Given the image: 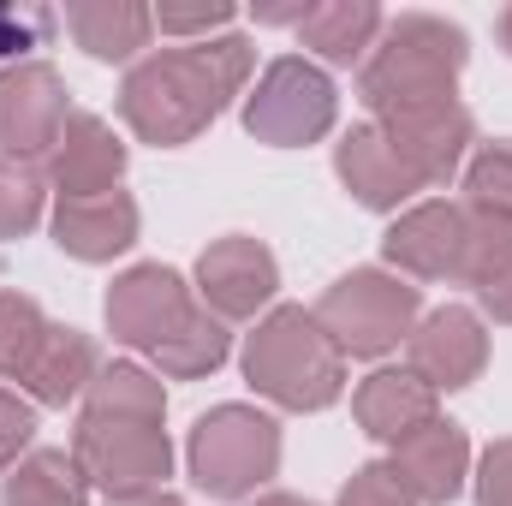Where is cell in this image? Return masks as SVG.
Listing matches in <instances>:
<instances>
[{
  "label": "cell",
  "mask_w": 512,
  "mask_h": 506,
  "mask_svg": "<svg viewBox=\"0 0 512 506\" xmlns=\"http://www.w3.org/2000/svg\"><path fill=\"white\" fill-rule=\"evenodd\" d=\"M108 322L131 346L167 352L197 322V310H191V298H185V286H179L173 268H131L126 280L108 292Z\"/></svg>",
  "instance_id": "ba28073f"
},
{
  "label": "cell",
  "mask_w": 512,
  "mask_h": 506,
  "mask_svg": "<svg viewBox=\"0 0 512 506\" xmlns=\"http://www.w3.org/2000/svg\"><path fill=\"white\" fill-rule=\"evenodd\" d=\"M36 215H42V185H36V173H30L24 161L0 155V239L24 233Z\"/></svg>",
  "instance_id": "4316f807"
},
{
  "label": "cell",
  "mask_w": 512,
  "mask_h": 506,
  "mask_svg": "<svg viewBox=\"0 0 512 506\" xmlns=\"http://www.w3.org/2000/svg\"><path fill=\"white\" fill-rule=\"evenodd\" d=\"M66 84L54 66H12L0 72V149L6 155H54L66 131Z\"/></svg>",
  "instance_id": "9c48e42d"
},
{
  "label": "cell",
  "mask_w": 512,
  "mask_h": 506,
  "mask_svg": "<svg viewBox=\"0 0 512 506\" xmlns=\"http://www.w3.org/2000/svg\"><path fill=\"white\" fill-rule=\"evenodd\" d=\"M221 24H233V6H155V30H167V36H203L209 42V30H221Z\"/></svg>",
  "instance_id": "f1b7e54d"
},
{
  "label": "cell",
  "mask_w": 512,
  "mask_h": 506,
  "mask_svg": "<svg viewBox=\"0 0 512 506\" xmlns=\"http://www.w3.org/2000/svg\"><path fill=\"white\" fill-rule=\"evenodd\" d=\"M465 274L477 280L483 304H489L501 322H512V227L507 221H483V227H471Z\"/></svg>",
  "instance_id": "7402d4cb"
},
{
  "label": "cell",
  "mask_w": 512,
  "mask_h": 506,
  "mask_svg": "<svg viewBox=\"0 0 512 506\" xmlns=\"http://www.w3.org/2000/svg\"><path fill=\"white\" fill-rule=\"evenodd\" d=\"M161 423V387L143 370H108L90 387V411L78 429V465L108 483L120 501L126 495H149L167 477V435Z\"/></svg>",
  "instance_id": "7a4b0ae2"
},
{
  "label": "cell",
  "mask_w": 512,
  "mask_h": 506,
  "mask_svg": "<svg viewBox=\"0 0 512 506\" xmlns=\"http://www.w3.org/2000/svg\"><path fill=\"white\" fill-rule=\"evenodd\" d=\"M30 411L12 399V393H0V465H12L18 453H24V441H30Z\"/></svg>",
  "instance_id": "4dcf8cb0"
},
{
  "label": "cell",
  "mask_w": 512,
  "mask_h": 506,
  "mask_svg": "<svg viewBox=\"0 0 512 506\" xmlns=\"http://www.w3.org/2000/svg\"><path fill=\"white\" fill-rule=\"evenodd\" d=\"M358 417H364L370 435L405 441V435H417L423 423H435V393L417 376H393V370H387V376H370L358 387Z\"/></svg>",
  "instance_id": "ffe728a7"
},
{
  "label": "cell",
  "mask_w": 512,
  "mask_h": 506,
  "mask_svg": "<svg viewBox=\"0 0 512 506\" xmlns=\"http://www.w3.org/2000/svg\"><path fill=\"white\" fill-rule=\"evenodd\" d=\"M387 256L405 262L411 274H429V280L465 274V256H471V221H465V209H453V203H423V209H411V215L387 233Z\"/></svg>",
  "instance_id": "8fae6325"
},
{
  "label": "cell",
  "mask_w": 512,
  "mask_h": 506,
  "mask_svg": "<svg viewBox=\"0 0 512 506\" xmlns=\"http://www.w3.org/2000/svg\"><path fill=\"white\" fill-rule=\"evenodd\" d=\"M90 364H96V352H90V340H84V334H72V328H48V340H42L36 364L24 370V381L36 387V399L66 405V399L84 387Z\"/></svg>",
  "instance_id": "44dd1931"
},
{
  "label": "cell",
  "mask_w": 512,
  "mask_h": 506,
  "mask_svg": "<svg viewBox=\"0 0 512 506\" xmlns=\"http://www.w3.org/2000/svg\"><path fill=\"white\" fill-rule=\"evenodd\" d=\"M340 179L358 191V203L370 209H393L417 191V173L399 161V149L387 143V131L376 126H358L346 143H340Z\"/></svg>",
  "instance_id": "e0dca14e"
},
{
  "label": "cell",
  "mask_w": 512,
  "mask_h": 506,
  "mask_svg": "<svg viewBox=\"0 0 512 506\" xmlns=\"http://www.w3.org/2000/svg\"><path fill=\"white\" fill-rule=\"evenodd\" d=\"M340 506H411V495L399 489V477H393V471H358Z\"/></svg>",
  "instance_id": "f546056e"
},
{
  "label": "cell",
  "mask_w": 512,
  "mask_h": 506,
  "mask_svg": "<svg viewBox=\"0 0 512 506\" xmlns=\"http://www.w3.org/2000/svg\"><path fill=\"white\" fill-rule=\"evenodd\" d=\"M245 376L292 405V411H316L340 393V346L322 334L316 316L304 310H274L262 328L251 334V352H245Z\"/></svg>",
  "instance_id": "277c9868"
},
{
  "label": "cell",
  "mask_w": 512,
  "mask_h": 506,
  "mask_svg": "<svg viewBox=\"0 0 512 506\" xmlns=\"http://www.w3.org/2000/svg\"><path fill=\"white\" fill-rule=\"evenodd\" d=\"M60 24L78 36L84 54H96V60H131L149 42L155 12L137 6V0H78V6L60 12Z\"/></svg>",
  "instance_id": "ac0fdd59"
},
{
  "label": "cell",
  "mask_w": 512,
  "mask_h": 506,
  "mask_svg": "<svg viewBox=\"0 0 512 506\" xmlns=\"http://www.w3.org/2000/svg\"><path fill=\"white\" fill-rule=\"evenodd\" d=\"M114 506H179L173 495H126V501H114Z\"/></svg>",
  "instance_id": "d6a6232c"
},
{
  "label": "cell",
  "mask_w": 512,
  "mask_h": 506,
  "mask_svg": "<svg viewBox=\"0 0 512 506\" xmlns=\"http://www.w3.org/2000/svg\"><path fill=\"white\" fill-rule=\"evenodd\" d=\"M274 459H280L274 423L245 411V405L209 411L197 423V435H191V471L221 501H239V495H251L262 477H274Z\"/></svg>",
  "instance_id": "5b68a950"
},
{
  "label": "cell",
  "mask_w": 512,
  "mask_h": 506,
  "mask_svg": "<svg viewBox=\"0 0 512 506\" xmlns=\"http://www.w3.org/2000/svg\"><path fill=\"white\" fill-rule=\"evenodd\" d=\"M245 126L262 143H310L334 126V84L310 60H274L245 102Z\"/></svg>",
  "instance_id": "52a82bcc"
},
{
  "label": "cell",
  "mask_w": 512,
  "mask_h": 506,
  "mask_svg": "<svg viewBox=\"0 0 512 506\" xmlns=\"http://www.w3.org/2000/svg\"><path fill=\"white\" fill-rule=\"evenodd\" d=\"M197 280H203V298L221 316H251L256 304L274 292V256L256 239H221L215 251H203Z\"/></svg>",
  "instance_id": "4fadbf2b"
},
{
  "label": "cell",
  "mask_w": 512,
  "mask_h": 506,
  "mask_svg": "<svg viewBox=\"0 0 512 506\" xmlns=\"http://www.w3.org/2000/svg\"><path fill=\"white\" fill-rule=\"evenodd\" d=\"M411 316H417V286L387 280L376 268L346 274V280L322 298V310H316L322 334H328L340 352H358V358L387 352V346L411 328Z\"/></svg>",
  "instance_id": "8992f818"
},
{
  "label": "cell",
  "mask_w": 512,
  "mask_h": 506,
  "mask_svg": "<svg viewBox=\"0 0 512 506\" xmlns=\"http://www.w3.org/2000/svg\"><path fill=\"white\" fill-rule=\"evenodd\" d=\"M42 340H48V322H42V310H36L30 298H12V292H0V376H24V370L36 364Z\"/></svg>",
  "instance_id": "cb8c5ba5"
},
{
  "label": "cell",
  "mask_w": 512,
  "mask_h": 506,
  "mask_svg": "<svg viewBox=\"0 0 512 506\" xmlns=\"http://www.w3.org/2000/svg\"><path fill=\"white\" fill-rule=\"evenodd\" d=\"M387 143L399 149V161L417 173V185H441L465 143H471V114L459 102H441V108H417V114H393L387 120Z\"/></svg>",
  "instance_id": "30bf717a"
},
{
  "label": "cell",
  "mask_w": 512,
  "mask_h": 506,
  "mask_svg": "<svg viewBox=\"0 0 512 506\" xmlns=\"http://www.w3.org/2000/svg\"><path fill=\"white\" fill-rule=\"evenodd\" d=\"M120 167H126V149H120V137L102 126L96 114H72L66 120L60 143H54V179H60L66 197H102V191H114Z\"/></svg>",
  "instance_id": "5bb4252c"
},
{
  "label": "cell",
  "mask_w": 512,
  "mask_h": 506,
  "mask_svg": "<svg viewBox=\"0 0 512 506\" xmlns=\"http://www.w3.org/2000/svg\"><path fill=\"white\" fill-rule=\"evenodd\" d=\"M6 506H84V465L66 453H36L12 477Z\"/></svg>",
  "instance_id": "603a6c76"
},
{
  "label": "cell",
  "mask_w": 512,
  "mask_h": 506,
  "mask_svg": "<svg viewBox=\"0 0 512 506\" xmlns=\"http://www.w3.org/2000/svg\"><path fill=\"white\" fill-rule=\"evenodd\" d=\"M54 239L84 262H102V256L126 251L137 239V203L120 191H102V197H66L60 215H54Z\"/></svg>",
  "instance_id": "2e32d148"
},
{
  "label": "cell",
  "mask_w": 512,
  "mask_h": 506,
  "mask_svg": "<svg viewBox=\"0 0 512 506\" xmlns=\"http://www.w3.org/2000/svg\"><path fill=\"white\" fill-rule=\"evenodd\" d=\"M262 506H310V501H292V495H268Z\"/></svg>",
  "instance_id": "e575fe53"
},
{
  "label": "cell",
  "mask_w": 512,
  "mask_h": 506,
  "mask_svg": "<svg viewBox=\"0 0 512 506\" xmlns=\"http://www.w3.org/2000/svg\"><path fill=\"white\" fill-rule=\"evenodd\" d=\"M245 72H251L245 36H215V42L149 54L143 66L126 72L120 114L143 143H185L227 108V96H239Z\"/></svg>",
  "instance_id": "6da1fadb"
},
{
  "label": "cell",
  "mask_w": 512,
  "mask_h": 506,
  "mask_svg": "<svg viewBox=\"0 0 512 506\" xmlns=\"http://www.w3.org/2000/svg\"><path fill=\"white\" fill-rule=\"evenodd\" d=\"M471 203L483 221H507L512 227V143H489L471 161Z\"/></svg>",
  "instance_id": "d4e9b609"
},
{
  "label": "cell",
  "mask_w": 512,
  "mask_h": 506,
  "mask_svg": "<svg viewBox=\"0 0 512 506\" xmlns=\"http://www.w3.org/2000/svg\"><path fill=\"white\" fill-rule=\"evenodd\" d=\"M376 36H382V6H370V0H316L298 18V42L334 66L364 60V48H376Z\"/></svg>",
  "instance_id": "d6986e66"
},
{
  "label": "cell",
  "mask_w": 512,
  "mask_h": 506,
  "mask_svg": "<svg viewBox=\"0 0 512 506\" xmlns=\"http://www.w3.org/2000/svg\"><path fill=\"white\" fill-rule=\"evenodd\" d=\"M495 36H501V48H507V54H512V6H507V12H501V24H495Z\"/></svg>",
  "instance_id": "836d02e7"
},
{
  "label": "cell",
  "mask_w": 512,
  "mask_h": 506,
  "mask_svg": "<svg viewBox=\"0 0 512 506\" xmlns=\"http://www.w3.org/2000/svg\"><path fill=\"white\" fill-rule=\"evenodd\" d=\"M393 477L417 501H453L459 495V477H465V435L453 423H423L417 435L399 441Z\"/></svg>",
  "instance_id": "9a60e30c"
},
{
  "label": "cell",
  "mask_w": 512,
  "mask_h": 506,
  "mask_svg": "<svg viewBox=\"0 0 512 506\" xmlns=\"http://www.w3.org/2000/svg\"><path fill=\"white\" fill-rule=\"evenodd\" d=\"M483 506H512V441L483 459Z\"/></svg>",
  "instance_id": "1f68e13d"
},
{
  "label": "cell",
  "mask_w": 512,
  "mask_h": 506,
  "mask_svg": "<svg viewBox=\"0 0 512 506\" xmlns=\"http://www.w3.org/2000/svg\"><path fill=\"white\" fill-rule=\"evenodd\" d=\"M411 370L423 387H465L483 370V328L471 310L447 304L411 334Z\"/></svg>",
  "instance_id": "7c38bea8"
},
{
  "label": "cell",
  "mask_w": 512,
  "mask_h": 506,
  "mask_svg": "<svg viewBox=\"0 0 512 506\" xmlns=\"http://www.w3.org/2000/svg\"><path fill=\"white\" fill-rule=\"evenodd\" d=\"M54 24H60V12H48V6H0V60L42 48L54 36Z\"/></svg>",
  "instance_id": "83f0119b"
},
{
  "label": "cell",
  "mask_w": 512,
  "mask_h": 506,
  "mask_svg": "<svg viewBox=\"0 0 512 506\" xmlns=\"http://www.w3.org/2000/svg\"><path fill=\"white\" fill-rule=\"evenodd\" d=\"M459 72H465V30L435 12H405V18L382 24V42L364 66V102L382 120L441 108V102H453Z\"/></svg>",
  "instance_id": "3957f363"
},
{
  "label": "cell",
  "mask_w": 512,
  "mask_h": 506,
  "mask_svg": "<svg viewBox=\"0 0 512 506\" xmlns=\"http://www.w3.org/2000/svg\"><path fill=\"white\" fill-rule=\"evenodd\" d=\"M161 358V370H173V376H203V370H215L221 358H227V334H221V322H209V316H197L167 352H155Z\"/></svg>",
  "instance_id": "484cf974"
}]
</instances>
